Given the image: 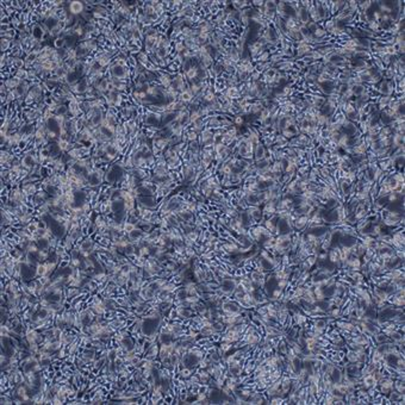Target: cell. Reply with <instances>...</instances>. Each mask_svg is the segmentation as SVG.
Listing matches in <instances>:
<instances>
[{
  "label": "cell",
  "instance_id": "74e56055",
  "mask_svg": "<svg viewBox=\"0 0 405 405\" xmlns=\"http://www.w3.org/2000/svg\"><path fill=\"white\" fill-rule=\"evenodd\" d=\"M315 35L317 37H322V36H324V35H325V31H324V30H322V29H316Z\"/></svg>",
  "mask_w": 405,
  "mask_h": 405
},
{
  "label": "cell",
  "instance_id": "7c38bea8",
  "mask_svg": "<svg viewBox=\"0 0 405 405\" xmlns=\"http://www.w3.org/2000/svg\"><path fill=\"white\" fill-rule=\"evenodd\" d=\"M69 112V108L66 105L62 104H57V106L55 108V116H61V117H66V115Z\"/></svg>",
  "mask_w": 405,
  "mask_h": 405
},
{
  "label": "cell",
  "instance_id": "277c9868",
  "mask_svg": "<svg viewBox=\"0 0 405 405\" xmlns=\"http://www.w3.org/2000/svg\"><path fill=\"white\" fill-rule=\"evenodd\" d=\"M20 164L23 168H25L26 171H31V169H35L36 168V164H37V160L35 157V155H32L31 153L25 154L20 161Z\"/></svg>",
  "mask_w": 405,
  "mask_h": 405
},
{
  "label": "cell",
  "instance_id": "836d02e7",
  "mask_svg": "<svg viewBox=\"0 0 405 405\" xmlns=\"http://www.w3.org/2000/svg\"><path fill=\"white\" fill-rule=\"evenodd\" d=\"M344 110H346V113L347 115H349V113H353V112H355V107L351 105V104H347L346 105V107H344Z\"/></svg>",
  "mask_w": 405,
  "mask_h": 405
},
{
  "label": "cell",
  "instance_id": "603a6c76",
  "mask_svg": "<svg viewBox=\"0 0 405 405\" xmlns=\"http://www.w3.org/2000/svg\"><path fill=\"white\" fill-rule=\"evenodd\" d=\"M57 143H59V147H60L61 152H67V150H69V145H71L69 141H66V140H59Z\"/></svg>",
  "mask_w": 405,
  "mask_h": 405
},
{
  "label": "cell",
  "instance_id": "d6a6232c",
  "mask_svg": "<svg viewBox=\"0 0 405 405\" xmlns=\"http://www.w3.org/2000/svg\"><path fill=\"white\" fill-rule=\"evenodd\" d=\"M181 375H182L184 378H189V377H191V368L185 367V368L181 371Z\"/></svg>",
  "mask_w": 405,
  "mask_h": 405
},
{
  "label": "cell",
  "instance_id": "f1b7e54d",
  "mask_svg": "<svg viewBox=\"0 0 405 405\" xmlns=\"http://www.w3.org/2000/svg\"><path fill=\"white\" fill-rule=\"evenodd\" d=\"M14 36H16V31H14L13 29H11L10 31L5 32V34H2V38H7V39H12Z\"/></svg>",
  "mask_w": 405,
  "mask_h": 405
},
{
  "label": "cell",
  "instance_id": "8fae6325",
  "mask_svg": "<svg viewBox=\"0 0 405 405\" xmlns=\"http://www.w3.org/2000/svg\"><path fill=\"white\" fill-rule=\"evenodd\" d=\"M36 274L42 278V277H49V272H48V268H47V265L45 263H38L36 266Z\"/></svg>",
  "mask_w": 405,
  "mask_h": 405
},
{
  "label": "cell",
  "instance_id": "9a60e30c",
  "mask_svg": "<svg viewBox=\"0 0 405 405\" xmlns=\"http://www.w3.org/2000/svg\"><path fill=\"white\" fill-rule=\"evenodd\" d=\"M123 253L125 254V255H128V256H130V255H134L135 254V245H134V243H131V242H128L124 245V248H123Z\"/></svg>",
  "mask_w": 405,
  "mask_h": 405
},
{
  "label": "cell",
  "instance_id": "ab89813d",
  "mask_svg": "<svg viewBox=\"0 0 405 405\" xmlns=\"http://www.w3.org/2000/svg\"><path fill=\"white\" fill-rule=\"evenodd\" d=\"M369 26H371V29L372 30H377L378 29V23L375 22V20H373V22H369Z\"/></svg>",
  "mask_w": 405,
  "mask_h": 405
},
{
  "label": "cell",
  "instance_id": "b9f144b4",
  "mask_svg": "<svg viewBox=\"0 0 405 405\" xmlns=\"http://www.w3.org/2000/svg\"><path fill=\"white\" fill-rule=\"evenodd\" d=\"M284 136H285V137H292V136H293V132H292V131H288L287 129H285V130H284Z\"/></svg>",
  "mask_w": 405,
  "mask_h": 405
},
{
  "label": "cell",
  "instance_id": "8d00e7d4",
  "mask_svg": "<svg viewBox=\"0 0 405 405\" xmlns=\"http://www.w3.org/2000/svg\"><path fill=\"white\" fill-rule=\"evenodd\" d=\"M306 222H307V217H303V218H300V219L297 222V226L298 228H302L303 225L305 224Z\"/></svg>",
  "mask_w": 405,
  "mask_h": 405
},
{
  "label": "cell",
  "instance_id": "44dd1931",
  "mask_svg": "<svg viewBox=\"0 0 405 405\" xmlns=\"http://www.w3.org/2000/svg\"><path fill=\"white\" fill-rule=\"evenodd\" d=\"M13 67H16L17 69H23V67L25 66V61L22 60L20 57H13V63H12Z\"/></svg>",
  "mask_w": 405,
  "mask_h": 405
},
{
  "label": "cell",
  "instance_id": "8992f818",
  "mask_svg": "<svg viewBox=\"0 0 405 405\" xmlns=\"http://www.w3.org/2000/svg\"><path fill=\"white\" fill-rule=\"evenodd\" d=\"M22 191H23V193H24V196H25L26 198H30V197H34V196L37 193V187H36V185L32 184V182H25V184L23 185Z\"/></svg>",
  "mask_w": 405,
  "mask_h": 405
},
{
  "label": "cell",
  "instance_id": "83f0119b",
  "mask_svg": "<svg viewBox=\"0 0 405 405\" xmlns=\"http://www.w3.org/2000/svg\"><path fill=\"white\" fill-rule=\"evenodd\" d=\"M306 51H309V47L305 43H300L299 47H298V55H303L305 54Z\"/></svg>",
  "mask_w": 405,
  "mask_h": 405
},
{
  "label": "cell",
  "instance_id": "5b68a950",
  "mask_svg": "<svg viewBox=\"0 0 405 405\" xmlns=\"http://www.w3.org/2000/svg\"><path fill=\"white\" fill-rule=\"evenodd\" d=\"M44 34H45V29L43 26H41L39 24H35L32 26V30H31V37H32V39L39 42L43 38Z\"/></svg>",
  "mask_w": 405,
  "mask_h": 405
},
{
  "label": "cell",
  "instance_id": "3957f363",
  "mask_svg": "<svg viewBox=\"0 0 405 405\" xmlns=\"http://www.w3.org/2000/svg\"><path fill=\"white\" fill-rule=\"evenodd\" d=\"M101 180H103V174H101V171L100 169H92L87 176V184L90 185L91 187H97L99 186L101 184Z\"/></svg>",
  "mask_w": 405,
  "mask_h": 405
},
{
  "label": "cell",
  "instance_id": "484cf974",
  "mask_svg": "<svg viewBox=\"0 0 405 405\" xmlns=\"http://www.w3.org/2000/svg\"><path fill=\"white\" fill-rule=\"evenodd\" d=\"M160 81H161L162 86H164V87H167V88L171 86V83H172V80L167 76V75H161V76H160Z\"/></svg>",
  "mask_w": 405,
  "mask_h": 405
},
{
  "label": "cell",
  "instance_id": "5bb4252c",
  "mask_svg": "<svg viewBox=\"0 0 405 405\" xmlns=\"http://www.w3.org/2000/svg\"><path fill=\"white\" fill-rule=\"evenodd\" d=\"M192 98H193V94H192L191 90H184L182 92H181V94H180V100H181V101L188 103V101H191V100H192Z\"/></svg>",
  "mask_w": 405,
  "mask_h": 405
},
{
  "label": "cell",
  "instance_id": "2e32d148",
  "mask_svg": "<svg viewBox=\"0 0 405 405\" xmlns=\"http://www.w3.org/2000/svg\"><path fill=\"white\" fill-rule=\"evenodd\" d=\"M66 44H67L66 37H57V38H55L54 45L57 50H59V49H63V48L66 47Z\"/></svg>",
  "mask_w": 405,
  "mask_h": 405
},
{
  "label": "cell",
  "instance_id": "9c48e42d",
  "mask_svg": "<svg viewBox=\"0 0 405 405\" xmlns=\"http://www.w3.org/2000/svg\"><path fill=\"white\" fill-rule=\"evenodd\" d=\"M69 11L72 14H82L83 13V4L81 1H72L69 4Z\"/></svg>",
  "mask_w": 405,
  "mask_h": 405
},
{
  "label": "cell",
  "instance_id": "d6986e66",
  "mask_svg": "<svg viewBox=\"0 0 405 405\" xmlns=\"http://www.w3.org/2000/svg\"><path fill=\"white\" fill-rule=\"evenodd\" d=\"M134 229H136V224L131 223V222H124V224H123V226H122V230H123V233H125V234L131 233Z\"/></svg>",
  "mask_w": 405,
  "mask_h": 405
},
{
  "label": "cell",
  "instance_id": "1f68e13d",
  "mask_svg": "<svg viewBox=\"0 0 405 405\" xmlns=\"http://www.w3.org/2000/svg\"><path fill=\"white\" fill-rule=\"evenodd\" d=\"M157 351H159V349H157V347L156 346H153L152 348H150V350L148 351V356L149 358H153V356H156V354H157Z\"/></svg>",
  "mask_w": 405,
  "mask_h": 405
},
{
  "label": "cell",
  "instance_id": "60d3db41",
  "mask_svg": "<svg viewBox=\"0 0 405 405\" xmlns=\"http://www.w3.org/2000/svg\"><path fill=\"white\" fill-rule=\"evenodd\" d=\"M268 56H269L268 53H263V54H261L260 56H259V60H261V61H266V60L268 59Z\"/></svg>",
  "mask_w": 405,
  "mask_h": 405
},
{
  "label": "cell",
  "instance_id": "ba28073f",
  "mask_svg": "<svg viewBox=\"0 0 405 405\" xmlns=\"http://www.w3.org/2000/svg\"><path fill=\"white\" fill-rule=\"evenodd\" d=\"M29 88H30V85L27 83L26 82V80H23L20 83H19L18 86L16 87V90H13L14 91V93H16V95H17V98H22L25 93H27V91H29Z\"/></svg>",
  "mask_w": 405,
  "mask_h": 405
},
{
  "label": "cell",
  "instance_id": "d4e9b609",
  "mask_svg": "<svg viewBox=\"0 0 405 405\" xmlns=\"http://www.w3.org/2000/svg\"><path fill=\"white\" fill-rule=\"evenodd\" d=\"M10 45H11V41L10 39H7V38H1V51L2 53L7 51Z\"/></svg>",
  "mask_w": 405,
  "mask_h": 405
},
{
  "label": "cell",
  "instance_id": "f546056e",
  "mask_svg": "<svg viewBox=\"0 0 405 405\" xmlns=\"http://www.w3.org/2000/svg\"><path fill=\"white\" fill-rule=\"evenodd\" d=\"M198 378H199V381L206 383L207 380H209V373H206V372H200L199 375H198Z\"/></svg>",
  "mask_w": 405,
  "mask_h": 405
},
{
  "label": "cell",
  "instance_id": "52a82bcc",
  "mask_svg": "<svg viewBox=\"0 0 405 405\" xmlns=\"http://www.w3.org/2000/svg\"><path fill=\"white\" fill-rule=\"evenodd\" d=\"M36 243H37V245H38V249H39V250H48V249L51 247L50 237H48V236H42V237H39V238L36 241Z\"/></svg>",
  "mask_w": 405,
  "mask_h": 405
},
{
  "label": "cell",
  "instance_id": "7a4b0ae2",
  "mask_svg": "<svg viewBox=\"0 0 405 405\" xmlns=\"http://www.w3.org/2000/svg\"><path fill=\"white\" fill-rule=\"evenodd\" d=\"M110 73H111V78L113 79H119V80L125 81V79L129 76V71L128 67H124L119 63L115 62L111 67H110Z\"/></svg>",
  "mask_w": 405,
  "mask_h": 405
},
{
  "label": "cell",
  "instance_id": "4dcf8cb0",
  "mask_svg": "<svg viewBox=\"0 0 405 405\" xmlns=\"http://www.w3.org/2000/svg\"><path fill=\"white\" fill-rule=\"evenodd\" d=\"M348 263H349L350 266H353L354 269H359V267H360V260H359V259H354V260H351V261H348Z\"/></svg>",
  "mask_w": 405,
  "mask_h": 405
},
{
  "label": "cell",
  "instance_id": "7bdbcfd3",
  "mask_svg": "<svg viewBox=\"0 0 405 405\" xmlns=\"http://www.w3.org/2000/svg\"><path fill=\"white\" fill-rule=\"evenodd\" d=\"M243 123V119L241 117H237L236 118V124H242Z\"/></svg>",
  "mask_w": 405,
  "mask_h": 405
},
{
  "label": "cell",
  "instance_id": "e575fe53",
  "mask_svg": "<svg viewBox=\"0 0 405 405\" xmlns=\"http://www.w3.org/2000/svg\"><path fill=\"white\" fill-rule=\"evenodd\" d=\"M205 100L206 101H215V95H213V93H211V92H209V93H206L205 94Z\"/></svg>",
  "mask_w": 405,
  "mask_h": 405
},
{
  "label": "cell",
  "instance_id": "4fadbf2b",
  "mask_svg": "<svg viewBox=\"0 0 405 405\" xmlns=\"http://www.w3.org/2000/svg\"><path fill=\"white\" fill-rule=\"evenodd\" d=\"M254 152H255V155H256V159H257V160H262V159H265L266 152H265L263 145H261L260 143L256 144V148L254 149Z\"/></svg>",
  "mask_w": 405,
  "mask_h": 405
},
{
  "label": "cell",
  "instance_id": "30bf717a",
  "mask_svg": "<svg viewBox=\"0 0 405 405\" xmlns=\"http://www.w3.org/2000/svg\"><path fill=\"white\" fill-rule=\"evenodd\" d=\"M222 310L224 311L225 314H238L240 312V309L238 306L234 304V303H223L222 305Z\"/></svg>",
  "mask_w": 405,
  "mask_h": 405
},
{
  "label": "cell",
  "instance_id": "6da1fadb",
  "mask_svg": "<svg viewBox=\"0 0 405 405\" xmlns=\"http://www.w3.org/2000/svg\"><path fill=\"white\" fill-rule=\"evenodd\" d=\"M124 166L123 164H113L108 168V171L105 174V181L108 184H115L118 180H120L124 176Z\"/></svg>",
  "mask_w": 405,
  "mask_h": 405
},
{
  "label": "cell",
  "instance_id": "e0dca14e",
  "mask_svg": "<svg viewBox=\"0 0 405 405\" xmlns=\"http://www.w3.org/2000/svg\"><path fill=\"white\" fill-rule=\"evenodd\" d=\"M186 76L188 78L189 80H193L198 76V68L197 67H191L189 69L186 71Z\"/></svg>",
  "mask_w": 405,
  "mask_h": 405
},
{
  "label": "cell",
  "instance_id": "cb8c5ba5",
  "mask_svg": "<svg viewBox=\"0 0 405 405\" xmlns=\"http://www.w3.org/2000/svg\"><path fill=\"white\" fill-rule=\"evenodd\" d=\"M375 383H377V379L374 378V375H372V374H369V375H367L366 378H365V385L367 387H371V386H373V385H375Z\"/></svg>",
  "mask_w": 405,
  "mask_h": 405
},
{
  "label": "cell",
  "instance_id": "f35d334b",
  "mask_svg": "<svg viewBox=\"0 0 405 405\" xmlns=\"http://www.w3.org/2000/svg\"><path fill=\"white\" fill-rule=\"evenodd\" d=\"M393 180L397 181V182H404V176H403L402 174H397Z\"/></svg>",
  "mask_w": 405,
  "mask_h": 405
},
{
  "label": "cell",
  "instance_id": "7402d4cb",
  "mask_svg": "<svg viewBox=\"0 0 405 405\" xmlns=\"http://www.w3.org/2000/svg\"><path fill=\"white\" fill-rule=\"evenodd\" d=\"M16 76H17L18 79H20L22 81L27 80V79H29V72H27L26 69H18V71H17V74H16Z\"/></svg>",
  "mask_w": 405,
  "mask_h": 405
},
{
  "label": "cell",
  "instance_id": "4316f807",
  "mask_svg": "<svg viewBox=\"0 0 405 405\" xmlns=\"http://www.w3.org/2000/svg\"><path fill=\"white\" fill-rule=\"evenodd\" d=\"M178 315L180 316V317H184V318H187V317L191 316V311H189V310H186L185 307H180V309L178 310Z\"/></svg>",
  "mask_w": 405,
  "mask_h": 405
},
{
  "label": "cell",
  "instance_id": "ac0fdd59",
  "mask_svg": "<svg viewBox=\"0 0 405 405\" xmlns=\"http://www.w3.org/2000/svg\"><path fill=\"white\" fill-rule=\"evenodd\" d=\"M238 95H240V92L234 86L229 87L226 91V98H238Z\"/></svg>",
  "mask_w": 405,
  "mask_h": 405
},
{
  "label": "cell",
  "instance_id": "d590c367",
  "mask_svg": "<svg viewBox=\"0 0 405 405\" xmlns=\"http://www.w3.org/2000/svg\"><path fill=\"white\" fill-rule=\"evenodd\" d=\"M187 136H188L187 138H188L189 141H196L197 140V132L196 131H191V132L187 134Z\"/></svg>",
  "mask_w": 405,
  "mask_h": 405
},
{
  "label": "cell",
  "instance_id": "ffe728a7",
  "mask_svg": "<svg viewBox=\"0 0 405 405\" xmlns=\"http://www.w3.org/2000/svg\"><path fill=\"white\" fill-rule=\"evenodd\" d=\"M82 359L85 362H90V361L94 360V351L93 350H85L82 353Z\"/></svg>",
  "mask_w": 405,
  "mask_h": 405
}]
</instances>
